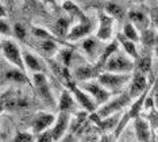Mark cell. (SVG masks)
<instances>
[{
	"mask_svg": "<svg viewBox=\"0 0 158 142\" xmlns=\"http://www.w3.org/2000/svg\"><path fill=\"white\" fill-rule=\"evenodd\" d=\"M38 50L46 60H50L53 56L58 53V43L52 39H42L38 43Z\"/></svg>",
	"mask_w": 158,
	"mask_h": 142,
	"instance_id": "26",
	"label": "cell"
},
{
	"mask_svg": "<svg viewBox=\"0 0 158 142\" xmlns=\"http://www.w3.org/2000/svg\"><path fill=\"white\" fill-rule=\"evenodd\" d=\"M81 49L84 50L85 54H87V57L92 61L93 64L98 61L99 56L102 54V52H99L100 41L96 37H87L85 38L84 41H82V43H81Z\"/></svg>",
	"mask_w": 158,
	"mask_h": 142,
	"instance_id": "16",
	"label": "cell"
},
{
	"mask_svg": "<svg viewBox=\"0 0 158 142\" xmlns=\"http://www.w3.org/2000/svg\"><path fill=\"white\" fill-rule=\"evenodd\" d=\"M2 53H3V56H4V58L11 65H14V67L18 69H20V71L26 72L24 62H23V54L20 52L19 46H18L12 39H2Z\"/></svg>",
	"mask_w": 158,
	"mask_h": 142,
	"instance_id": "5",
	"label": "cell"
},
{
	"mask_svg": "<svg viewBox=\"0 0 158 142\" xmlns=\"http://www.w3.org/2000/svg\"><path fill=\"white\" fill-rule=\"evenodd\" d=\"M76 100H74L73 95L70 93V91L64 89L61 92L60 100H58V111L60 112H68V114H72L74 110H76Z\"/></svg>",
	"mask_w": 158,
	"mask_h": 142,
	"instance_id": "22",
	"label": "cell"
},
{
	"mask_svg": "<svg viewBox=\"0 0 158 142\" xmlns=\"http://www.w3.org/2000/svg\"><path fill=\"white\" fill-rule=\"evenodd\" d=\"M77 85L80 87L84 92H87L93 100H95L98 108L100 107V105L106 104L107 101L110 100L111 93L107 89H104L103 87L100 85L98 81H96V80H92V81H85V83H78Z\"/></svg>",
	"mask_w": 158,
	"mask_h": 142,
	"instance_id": "6",
	"label": "cell"
},
{
	"mask_svg": "<svg viewBox=\"0 0 158 142\" xmlns=\"http://www.w3.org/2000/svg\"><path fill=\"white\" fill-rule=\"evenodd\" d=\"M4 79H6V81L18 83V84H30L31 85V81H30V79L27 77L26 72L20 71V69H18L15 67L8 69V71H6Z\"/></svg>",
	"mask_w": 158,
	"mask_h": 142,
	"instance_id": "25",
	"label": "cell"
},
{
	"mask_svg": "<svg viewBox=\"0 0 158 142\" xmlns=\"http://www.w3.org/2000/svg\"><path fill=\"white\" fill-rule=\"evenodd\" d=\"M153 100H154V107L157 108V111H158V87L157 85H154L153 87Z\"/></svg>",
	"mask_w": 158,
	"mask_h": 142,
	"instance_id": "36",
	"label": "cell"
},
{
	"mask_svg": "<svg viewBox=\"0 0 158 142\" xmlns=\"http://www.w3.org/2000/svg\"><path fill=\"white\" fill-rule=\"evenodd\" d=\"M122 34H123V37H126L127 39H130L134 43H138L141 42V32H139L136 28L132 26L130 22H127V23H124L123 26V31H122Z\"/></svg>",
	"mask_w": 158,
	"mask_h": 142,
	"instance_id": "30",
	"label": "cell"
},
{
	"mask_svg": "<svg viewBox=\"0 0 158 142\" xmlns=\"http://www.w3.org/2000/svg\"><path fill=\"white\" fill-rule=\"evenodd\" d=\"M41 2H44L45 4H54V7H56V2H54V0H41Z\"/></svg>",
	"mask_w": 158,
	"mask_h": 142,
	"instance_id": "39",
	"label": "cell"
},
{
	"mask_svg": "<svg viewBox=\"0 0 158 142\" xmlns=\"http://www.w3.org/2000/svg\"><path fill=\"white\" fill-rule=\"evenodd\" d=\"M66 89L70 91V93L73 95L76 103L78 105H81L84 111H87V112H89V114H92V112H95L96 110H98V105H96L95 100H93L87 92H84V91H82L80 87L77 85V83H73V84L69 85Z\"/></svg>",
	"mask_w": 158,
	"mask_h": 142,
	"instance_id": "8",
	"label": "cell"
},
{
	"mask_svg": "<svg viewBox=\"0 0 158 142\" xmlns=\"http://www.w3.org/2000/svg\"><path fill=\"white\" fill-rule=\"evenodd\" d=\"M118 50H119V43H118V41L116 39H112L111 42H108V45H107L106 47L103 49V52H102V54L99 56V58H98V61H96V65L102 69H104V65L107 64V61L110 60V57L112 56L114 53H116Z\"/></svg>",
	"mask_w": 158,
	"mask_h": 142,
	"instance_id": "24",
	"label": "cell"
},
{
	"mask_svg": "<svg viewBox=\"0 0 158 142\" xmlns=\"http://www.w3.org/2000/svg\"><path fill=\"white\" fill-rule=\"evenodd\" d=\"M154 49H156V54H157V57H158V46H154Z\"/></svg>",
	"mask_w": 158,
	"mask_h": 142,
	"instance_id": "42",
	"label": "cell"
},
{
	"mask_svg": "<svg viewBox=\"0 0 158 142\" xmlns=\"http://www.w3.org/2000/svg\"><path fill=\"white\" fill-rule=\"evenodd\" d=\"M128 22L134 26L136 30L139 32L147 30L150 27V18L146 15L145 12L142 11H136V10H132L128 12Z\"/></svg>",
	"mask_w": 158,
	"mask_h": 142,
	"instance_id": "17",
	"label": "cell"
},
{
	"mask_svg": "<svg viewBox=\"0 0 158 142\" xmlns=\"http://www.w3.org/2000/svg\"><path fill=\"white\" fill-rule=\"evenodd\" d=\"M102 69H100L96 64H88V65H81L78 67L76 71L73 72V79L74 81L78 83H85V81H92L99 77V75L102 73ZM77 83V84H78Z\"/></svg>",
	"mask_w": 158,
	"mask_h": 142,
	"instance_id": "12",
	"label": "cell"
},
{
	"mask_svg": "<svg viewBox=\"0 0 158 142\" xmlns=\"http://www.w3.org/2000/svg\"><path fill=\"white\" fill-rule=\"evenodd\" d=\"M4 110H6V108H4V103H3V100L0 99V114H2Z\"/></svg>",
	"mask_w": 158,
	"mask_h": 142,
	"instance_id": "40",
	"label": "cell"
},
{
	"mask_svg": "<svg viewBox=\"0 0 158 142\" xmlns=\"http://www.w3.org/2000/svg\"><path fill=\"white\" fill-rule=\"evenodd\" d=\"M64 2H65V0H64Z\"/></svg>",
	"mask_w": 158,
	"mask_h": 142,
	"instance_id": "45",
	"label": "cell"
},
{
	"mask_svg": "<svg viewBox=\"0 0 158 142\" xmlns=\"http://www.w3.org/2000/svg\"><path fill=\"white\" fill-rule=\"evenodd\" d=\"M116 41L122 46L123 52L127 54L128 57L132 58V60H136V58H138L139 50H138V47H136V43H134L132 41H130V39H127L126 37H123V34H122V32H118V34H116Z\"/></svg>",
	"mask_w": 158,
	"mask_h": 142,
	"instance_id": "23",
	"label": "cell"
},
{
	"mask_svg": "<svg viewBox=\"0 0 158 142\" xmlns=\"http://www.w3.org/2000/svg\"><path fill=\"white\" fill-rule=\"evenodd\" d=\"M134 129L138 142H156L154 130H152L149 122L143 116H138L134 119Z\"/></svg>",
	"mask_w": 158,
	"mask_h": 142,
	"instance_id": "10",
	"label": "cell"
},
{
	"mask_svg": "<svg viewBox=\"0 0 158 142\" xmlns=\"http://www.w3.org/2000/svg\"><path fill=\"white\" fill-rule=\"evenodd\" d=\"M82 142H99V140H98V137L96 136H87Z\"/></svg>",
	"mask_w": 158,
	"mask_h": 142,
	"instance_id": "37",
	"label": "cell"
},
{
	"mask_svg": "<svg viewBox=\"0 0 158 142\" xmlns=\"http://www.w3.org/2000/svg\"><path fill=\"white\" fill-rule=\"evenodd\" d=\"M131 2H134V3H145L146 0H131Z\"/></svg>",
	"mask_w": 158,
	"mask_h": 142,
	"instance_id": "41",
	"label": "cell"
},
{
	"mask_svg": "<svg viewBox=\"0 0 158 142\" xmlns=\"http://www.w3.org/2000/svg\"><path fill=\"white\" fill-rule=\"evenodd\" d=\"M62 10L65 11L66 15L69 18H72V19H77L78 22L89 20V18L84 14V11H82L74 2H72V0H65V2L62 3Z\"/></svg>",
	"mask_w": 158,
	"mask_h": 142,
	"instance_id": "21",
	"label": "cell"
},
{
	"mask_svg": "<svg viewBox=\"0 0 158 142\" xmlns=\"http://www.w3.org/2000/svg\"><path fill=\"white\" fill-rule=\"evenodd\" d=\"M149 50H146V53L139 54L138 58L134 60V72L135 73H141L147 76L152 72V56H150ZM132 72V73H134Z\"/></svg>",
	"mask_w": 158,
	"mask_h": 142,
	"instance_id": "20",
	"label": "cell"
},
{
	"mask_svg": "<svg viewBox=\"0 0 158 142\" xmlns=\"http://www.w3.org/2000/svg\"><path fill=\"white\" fill-rule=\"evenodd\" d=\"M72 23H73V19L69 18L68 15L57 18V20L54 22V24H53L52 32L56 35L57 38H60V39L65 38V41H66V35H68V32H69L70 27H72Z\"/></svg>",
	"mask_w": 158,
	"mask_h": 142,
	"instance_id": "19",
	"label": "cell"
},
{
	"mask_svg": "<svg viewBox=\"0 0 158 142\" xmlns=\"http://www.w3.org/2000/svg\"><path fill=\"white\" fill-rule=\"evenodd\" d=\"M23 62H24V68H26V72H31V73H44V64L41 62V60L33 54L31 52L24 49L23 52Z\"/></svg>",
	"mask_w": 158,
	"mask_h": 142,
	"instance_id": "18",
	"label": "cell"
},
{
	"mask_svg": "<svg viewBox=\"0 0 158 142\" xmlns=\"http://www.w3.org/2000/svg\"><path fill=\"white\" fill-rule=\"evenodd\" d=\"M156 41H157V34L152 27H149L147 30L141 32V43L146 50H152L156 46Z\"/></svg>",
	"mask_w": 158,
	"mask_h": 142,
	"instance_id": "28",
	"label": "cell"
},
{
	"mask_svg": "<svg viewBox=\"0 0 158 142\" xmlns=\"http://www.w3.org/2000/svg\"><path fill=\"white\" fill-rule=\"evenodd\" d=\"M98 20H99V26H98V31H96V38L100 42H111L112 41L115 20L104 10L98 11Z\"/></svg>",
	"mask_w": 158,
	"mask_h": 142,
	"instance_id": "7",
	"label": "cell"
},
{
	"mask_svg": "<svg viewBox=\"0 0 158 142\" xmlns=\"http://www.w3.org/2000/svg\"><path fill=\"white\" fill-rule=\"evenodd\" d=\"M152 87L149 81H147V77L145 75H141V73H132L131 75V80H130V87H128V95L132 100L139 97L141 95L147 91Z\"/></svg>",
	"mask_w": 158,
	"mask_h": 142,
	"instance_id": "11",
	"label": "cell"
},
{
	"mask_svg": "<svg viewBox=\"0 0 158 142\" xmlns=\"http://www.w3.org/2000/svg\"><path fill=\"white\" fill-rule=\"evenodd\" d=\"M31 87H34L35 92L44 100L45 104L50 105V107H54L56 100L54 96H53L52 88H50V83L45 73H34L33 79H31Z\"/></svg>",
	"mask_w": 158,
	"mask_h": 142,
	"instance_id": "4",
	"label": "cell"
},
{
	"mask_svg": "<svg viewBox=\"0 0 158 142\" xmlns=\"http://www.w3.org/2000/svg\"><path fill=\"white\" fill-rule=\"evenodd\" d=\"M104 11H106L114 20H123L126 16V11L123 7L116 4V3H112V2L107 3L106 7H104Z\"/></svg>",
	"mask_w": 158,
	"mask_h": 142,
	"instance_id": "27",
	"label": "cell"
},
{
	"mask_svg": "<svg viewBox=\"0 0 158 142\" xmlns=\"http://www.w3.org/2000/svg\"><path fill=\"white\" fill-rule=\"evenodd\" d=\"M6 16H7V11L4 8V6L0 3V19H4Z\"/></svg>",
	"mask_w": 158,
	"mask_h": 142,
	"instance_id": "38",
	"label": "cell"
},
{
	"mask_svg": "<svg viewBox=\"0 0 158 142\" xmlns=\"http://www.w3.org/2000/svg\"><path fill=\"white\" fill-rule=\"evenodd\" d=\"M0 34L4 37H11L12 35V26L6 19H0Z\"/></svg>",
	"mask_w": 158,
	"mask_h": 142,
	"instance_id": "34",
	"label": "cell"
},
{
	"mask_svg": "<svg viewBox=\"0 0 158 142\" xmlns=\"http://www.w3.org/2000/svg\"><path fill=\"white\" fill-rule=\"evenodd\" d=\"M132 103V99L128 95V91H122L115 99L108 100L106 104L100 105L96 110L99 118H107L111 115H116L119 111H122L123 108H126L127 105H130Z\"/></svg>",
	"mask_w": 158,
	"mask_h": 142,
	"instance_id": "3",
	"label": "cell"
},
{
	"mask_svg": "<svg viewBox=\"0 0 158 142\" xmlns=\"http://www.w3.org/2000/svg\"><path fill=\"white\" fill-rule=\"evenodd\" d=\"M0 52H2V41H0Z\"/></svg>",
	"mask_w": 158,
	"mask_h": 142,
	"instance_id": "44",
	"label": "cell"
},
{
	"mask_svg": "<svg viewBox=\"0 0 158 142\" xmlns=\"http://www.w3.org/2000/svg\"><path fill=\"white\" fill-rule=\"evenodd\" d=\"M35 142H53V137H52V131L46 130V131L41 133V134H37V141Z\"/></svg>",
	"mask_w": 158,
	"mask_h": 142,
	"instance_id": "35",
	"label": "cell"
},
{
	"mask_svg": "<svg viewBox=\"0 0 158 142\" xmlns=\"http://www.w3.org/2000/svg\"><path fill=\"white\" fill-rule=\"evenodd\" d=\"M103 72L111 73H122V75H132L134 72V60L130 58L124 52L122 53L118 50L110 57L107 64L104 65Z\"/></svg>",
	"mask_w": 158,
	"mask_h": 142,
	"instance_id": "1",
	"label": "cell"
},
{
	"mask_svg": "<svg viewBox=\"0 0 158 142\" xmlns=\"http://www.w3.org/2000/svg\"><path fill=\"white\" fill-rule=\"evenodd\" d=\"M70 121H72V114H68V112H60L57 115L54 123H53L52 129V137H53V142H58L64 138L65 133L69 130L70 127Z\"/></svg>",
	"mask_w": 158,
	"mask_h": 142,
	"instance_id": "9",
	"label": "cell"
},
{
	"mask_svg": "<svg viewBox=\"0 0 158 142\" xmlns=\"http://www.w3.org/2000/svg\"><path fill=\"white\" fill-rule=\"evenodd\" d=\"M12 37H15L16 39L24 41L27 38V28L24 27V24H22L20 22H16L12 26Z\"/></svg>",
	"mask_w": 158,
	"mask_h": 142,
	"instance_id": "31",
	"label": "cell"
},
{
	"mask_svg": "<svg viewBox=\"0 0 158 142\" xmlns=\"http://www.w3.org/2000/svg\"><path fill=\"white\" fill-rule=\"evenodd\" d=\"M156 142H158V133L156 134Z\"/></svg>",
	"mask_w": 158,
	"mask_h": 142,
	"instance_id": "43",
	"label": "cell"
},
{
	"mask_svg": "<svg viewBox=\"0 0 158 142\" xmlns=\"http://www.w3.org/2000/svg\"><path fill=\"white\" fill-rule=\"evenodd\" d=\"M12 142H34V136L31 133L26 131H18L14 137Z\"/></svg>",
	"mask_w": 158,
	"mask_h": 142,
	"instance_id": "33",
	"label": "cell"
},
{
	"mask_svg": "<svg viewBox=\"0 0 158 142\" xmlns=\"http://www.w3.org/2000/svg\"><path fill=\"white\" fill-rule=\"evenodd\" d=\"M92 22L91 20H87V22H77L76 24L70 27L69 32L66 35V41L68 42H73V41H77V39H82V38H87L92 31Z\"/></svg>",
	"mask_w": 158,
	"mask_h": 142,
	"instance_id": "13",
	"label": "cell"
},
{
	"mask_svg": "<svg viewBox=\"0 0 158 142\" xmlns=\"http://www.w3.org/2000/svg\"><path fill=\"white\" fill-rule=\"evenodd\" d=\"M56 121V116L50 112H38L35 115L34 121H33V134H41L46 131V130L52 129L53 123Z\"/></svg>",
	"mask_w": 158,
	"mask_h": 142,
	"instance_id": "14",
	"label": "cell"
},
{
	"mask_svg": "<svg viewBox=\"0 0 158 142\" xmlns=\"http://www.w3.org/2000/svg\"><path fill=\"white\" fill-rule=\"evenodd\" d=\"M150 110L152 111L146 116V119H147V122H149L150 127H152V130H156V129H158V111L156 107L150 108Z\"/></svg>",
	"mask_w": 158,
	"mask_h": 142,
	"instance_id": "32",
	"label": "cell"
},
{
	"mask_svg": "<svg viewBox=\"0 0 158 142\" xmlns=\"http://www.w3.org/2000/svg\"><path fill=\"white\" fill-rule=\"evenodd\" d=\"M73 50H74V47H65L64 46L62 49L58 50V53L56 54L57 60H58L57 62L69 69L70 64H72V58H73Z\"/></svg>",
	"mask_w": 158,
	"mask_h": 142,
	"instance_id": "29",
	"label": "cell"
},
{
	"mask_svg": "<svg viewBox=\"0 0 158 142\" xmlns=\"http://www.w3.org/2000/svg\"><path fill=\"white\" fill-rule=\"evenodd\" d=\"M131 75H122V73H111V72H102L96 81L107 89L110 93H116L122 92L123 87L130 83Z\"/></svg>",
	"mask_w": 158,
	"mask_h": 142,
	"instance_id": "2",
	"label": "cell"
},
{
	"mask_svg": "<svg viewBox=\"0 0 158 142\" xmlns=\"http://www.w3.org/2000/svg\"><path fill=\"white\" fill-rule=\"evenodd\" d=\"M0 99L4 103L6 110H18V108H22L27 105V100L23 99L19 92H14V91L6 92V95H3Z\"/></svg>",
	"mask_w": 158,
	"mask_h": 142,
	"instance_id": "15",
	"label": "cell"
}]
</instances>
